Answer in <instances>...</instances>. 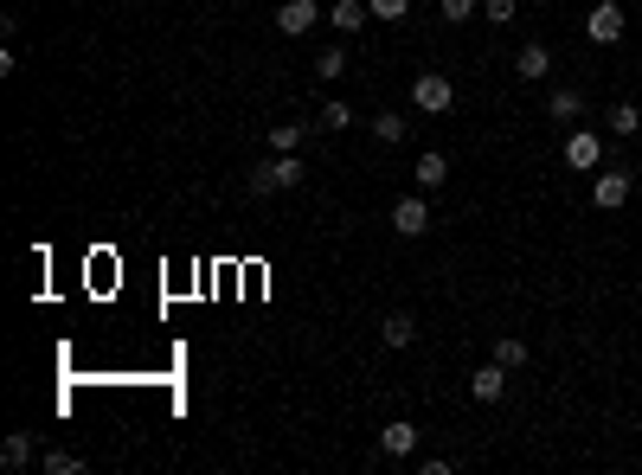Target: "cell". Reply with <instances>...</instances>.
<instances>
[{"label":"cell","instance_id":"1","mask_svg":"<svg viewBox=\"0 0 642 475\" xmlns=\"http://www.w3.org/2000/svg\"><path fill=\"white\" fill-rule=\"evenodd\" d=\"M244 187H251L257 199H264V193H296L302 187V155H270L264 167L244 174Z\"/></svg>","mask_w":642,"mask_h":475},{"label":"cell","instance_id":"2","mask_svg":"<svg viewBox=\"0 0 642 475\" xmlns=\"http://www.w3.org/2000/svg\"><path fill=\"white\" fill-rule=\"evenodd\" d=\"M630 193H636V180H630V167H598V174H591V206L598 212H623L630 206Z\"/></svg>","mask_w":642,"mask_h":475},{"label":"cell","instance_id":"3","mask_svg":"<svg viewBox=\"0 0 642 475\" xmlns=\"http://www.w3.org/2000/svg\"><path fill=\"white\" fill-rule=\"evenodd\" d=\"M411 103H418L424 116H450L456 110V84L443 78V71H424V78L411 84Z\"/></svg>","mask_w":642,"mask_h":475},{"label":"cell","instance_id":"4","mask_svg":"<svg viewBox=\"0 0 642 475\" xmlns=\"http://www.w3.org/2000/svg\"><path fill=\"white\" fill-rule=\"evenodd\" d=\"M321 20H328V13H321V0H283V7H277V33H283V39H309Z\"/></svg>","mask_w":642,"mask_h":475},{"label":"cell","instance_id":"5","mask_svg":"<svg viewBox=\"0 0 642 475\" xmlns=\"http://www.w3.org/2000/svg\"><path fill=\"white\" fill-rule=\"evenodd\" d=\"M623 26H630V13H623L617 0H598V7L585 13V39H591V45H617Z\"/></svg>","mask_w":642,"mask_h":475},{"label":"cell","instance_id":"6","mask_svg":"<svg viewBox=\"0 0 642 475\" xmlns=\"http://www.w3.org/2000/svg\"><path fill=\"white\" fill-rule=\"evenodd\" d=\"M565 167L598 174V167H604V135L598 129H572V135H565Z\"/></svg>","mask_w":642,"mask_h":475},{"label":"cell","instance_id":"7","mask_svg":"<svg viewBox=\"0 0 642 475\" xmlns=\"http://www.w3.org/2000/svg\"><path fill=\"white\" fill-rule=\"evenodd\" d=\"M392 225H399V238H424V232H431V206H424V193H399Z\"/></svg>","mask_w":642,"mask_h":475},{"label":"cell","instance_id":"8","mask_svg":"<svg viewBox=\"0 0 642 475\" xmlns=\"http://www.w3.org/2000/svg\"><path fill=\"white\" fill-rule=\"evenodd\" d=\"M514 78H521V84H546V78H553V52H546L540 39H527L521 52H514Z\"/></svg>","mask_w":642,"mask_h":475},{"label":"cell","instance_id":"9","mask_svg":"<svg viewBox=\"0 0 642 475\" xmlns=\"http://www.w3.org/2000/svg\"><path fill=\"white\" fill-rule=\"evenodd\" d=\"M501 392H508V366L501 360H488V366L469 373V398H476V405H501Z\"/></svg>","mask_w":642,"mask_h":475},{"label":"cell","instance_id":"10","mask_svg":"<svg viewBox=\"0 0 642 475\" xmlns=\"http://www.w3.org/2000/svg\"><path fill=\"white\" fill-rule=\"evenodd\" d=\"M366 20H373V7H366V0H334V7H328V26H334L341 39H354Z\"/></svg>","mask_w":642,"mask_h":475},{"label":"cell","instance_id":"11","mask_svg":"<svg viewBox=\"0 0 642 475\" xmlns=\"http://www.w3.org/2000/svg\"><path fill=\"white\" fill-rule=\"evenodd\" d=\"M418 450V424L411 418H392L386 431H379V456H411Z\"/></svg>","mask_w":642,"mask_h":475},{"label":"cell","instance_id":"12","mask_svg":"<svg viewBox=\"0 0 642 475\" xmlns=\"http://www.w3.org/2000/svg\"><path fill=\"white\" fill-rule=\"evenodd\" d=\"M411 180H418V193H443V187H450V161H443L437 148H431V155H418Z\"/></svg>","mask_w":642,"mask_h":475},{"label":"cell","instance_id":"13","mask_svg":"<svg viewBox=\"0 0 642 475\" xmlns=\"http://www.w3.org/2000/svg\"><path fill=\"white\" fill-rule=\"evenodd\" d=\"M546 116H553V122H578V116H585V90L553 84V97H546Z\"/></svg>","mask_w":642,"mask_h":475},{"label":"cell","instance_id":"14","mask_svg":"<svg viewBox=\"0 0 642 475\" xmlns=\"http://www.w3.org/2000/svg\"><path fill=\"white\" fill-rule=\"evenodd\" d=\"M379 341H386L392 354H405V347L418 341V321H411L405 309H399V315H386V321H379Z\"/></svg>","mask_w":642,"mask_h":475},{"label":"cell","instance_id":"15","mask_svg":"<svg viewBox=\"0 0 642 475\" xmlns=\"http://www.w3.org/2000/svg\"><path fill=\"white\" fill-rule=\"evenodd\" d=\"M309 129H315V122H277V129H270V155H302Z\"/></svg>","mask_w":642,"mask_h":475},{"label":"cell","instance_id":"16","mask_svg":"<svg viewBox=\"0 0 642 475\" xmlns=\"http://www.w3.org/2000/svg\"><path fill=\"white\" fill-rule=\"evenodd\" d=\"M0 469H33V431H7V443H0Z\"/></svg>","mask_w":642,"mask_h":475},{"label":"cell","instance_id":"17","mask_svg":"<svg viewBox=\"0 0 642 475\" xmlns=\"http://www.w3.org/2000/svg\"><path fill=\"white\" fill-rule=\"evenodd\" d=\"M366 129H373V142H386V148H392V142H405V129H411V122H405L399 110H379L373 122H366Z\"/></svg>","mask_w":642,"mask_h":475},{"label":"cell","instance_id":"18","mask_svg":"<svg viewBox=\"0 0 642 475\" xmlns=\"http://www.w3.org/2000/svg\"><path fill=\"white\" fill-rule=\"evenodd\" d=\"M604 129H610V135H636V129H642V110H636V103H610V110H604Z\"/></svg>","mask_w":642,"mask_h":475},{"label":"cell","instance_id":"19","mask_svg":"<svg viewBox=\"0 0 642 475\" xmlns=\"http://www.w3.org/2000/svg\"><path fill=\"white\" fill-rule=\"evenodd\" d=\"M488 360H501L508 373H521V366H527V341H514V334H495V354H488Z\"/></svg>","mask_w":642,"mask_h":475},{"label":"cell","instance_id":"20","mask_svg":"<svg viewBox=\"0 0 642 475\" xmlns=\"http://www.w3.org/2000/svg\"><path fill=\"white\" fill-rule=\"evenodd\" d=\"M315 78L321 84H334V78H347V45H328V52L315 58Z\"/></svg>","mask_w":642,"mask_h":475},{"label":"cell","instance_id":"21","mask_svg":"<svg viewBox=\"0 0 642 475\" xmlns=\"http://www.w3.org/2000/svg\"><path fill=\"white\" fill-rule=\"evenodd\" d=\"M39 469H45V475H84V456H71V450H45Z\"/></svg>","mask_w":642,"mask_h":475},{"label":"cell","instance_id":"22","mask_svg":"<svg viewBox=\"0 0 642 475\" xmlns=\"http://www.w3.org/2000/svg\"><path fill=\"white\" fill-rule=\"evenodd\" d=\"M354 103H328V110H321V122H315V129H328V135H341V129H354Z\"/></svg>","mask_w":642,"mask_h":475},{"label":"cell","instance_id":"23","mask_svg":"<svg viewBox=\"0 0 642 475\" xmlns=\"http://www.w3.org/2000/svg\"><path fill=\"white\" fill-rule=\"evenodd\" d=\"M488 26H514V13H521V0H482Z\"/></svg>","mask_w":642,"mask_h":475},{"label":"cell","instance_id":"24","mask_svg":"<svg viewBox=\"0 0 642 475\" xmlns=\"http://www.w3.org/2000/svg\"><path fill=\"white\" fill-rule=\"evenodd\" d=\"M366 7H373V20H405L411 0H366Z\"/></svg>","mask_w":642,"mask_h":475},{"label":"cell","instance_id":"25","mask_svg":"<svg viewBox=\"0 0 642 475\" xmlns=\"http://www.w3.org/2000/svg\"><path fill=\"white\" fill-rule=\"evenodd\" d=\"M476 7H482V0H443V20L456 26V20H469V13H476Z\"/></svg>","mask_w":642,"mask_h":475},{"label":"cell","instance_id":"26","mask_svg":"<svg viewBox=\"0 0 642 475\" xmlns=\"http://www.w3.org/2000/svg\"><path fill=\"white\" fill-rule=\"evenodd\" d=\"M527 7H553V0H527Z\"/></svg>","mask_w":642,"mask_h":475}]
</instances>
